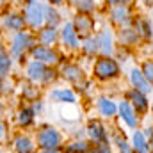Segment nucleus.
Here are the masks:
<instances>
[{
	"mask_svg": "<svg viewBox=\"0 0 153 153\" xmlns=\"http://www.w3.org/2000/svg\"><path fill=\"white\" fill-rule=\"evenodd\" d=\"M30 27L38 29L45 22V7L41 5L39 0H29L25 4V18H23Z\"/></svg>",
	"mask_w": 153,
	"mask_h": 153,
	"instance_id": "f257e3e1",
	"label": "nucleus"
},
{
	"mask_svg": "<svg viewBox=\"0 0 153 153\" xmlns=\"http://www.w3.org/2000/svg\"><path fill=\"white\" fill-rule=\"evenodd\" d=\"M38 144L41 150H57L61 144V134L53 126H43L38 134Z\"/></svg>",
	"mask_w": 153,
	"mask_h": 153,
	"instance_id": "f03ea898",
	"label": "nucleus"
},
{
	"mask_svg": "<svg viewBox=\"0 0 153 153\" xmlns=\"http://www.w3.org/2000/svg\"><path fill=\"white\" fill-rule=\"evenodd\" d=\"M117 73H119V68H117V64H116L112 59L103 57V59H98L96 64H94V75L98 76V78H102V80L112 78Z\"/></svg>",
	"mask_w": 153,
	"mask_h": 153,
	"instance_id": "7ed1b4c3",
	"label": "nucleus"
},
{
	"mask_svg": "<svg viewBox=\"0 0 153 153\" xmlns=\"http://www.w3.org/2000/svg\"><path fill=\"white\" fill-rule=\"evenodd\" d=\"M32 45H34V39H32V36H30L29 32H18V34L14 36V39H13L11 52H13V55L20 57V55H23L29 48H32Z\"/></svg>",
	"mask_w": 153,
	"mask_h": 153,
	"instance_id": "20e7f679",
	"label": "nucleus"
},
{
	"mask_svg": "<svg viewBox=\"0 0 153 153\" xmlns=\"http://www.w3.org/2000/svg\"><path fill=\"white\" fill-rule=\"evenodd\" d=\"M32 57L39 62H43V64H57L59 62L57 52L48 48V46H34L32 48Z\"/></svg>",
	"mask_w": 153,
	"mask_h": 153,
	"instance_id": "39448f33",
	"label": "nucleus"
},
{
	"mask_svg": "<svg viewBox=\"0 0 153 153\" xmlns=\"http://www.w3.org/2000/svg\"><path fill=\"white\" fill-rule=\"evenodd\" d=\"M73 29H75L76 34H80V36H89L91 34V30H93V20L87 16V14H78L75 20V25H73Z\"/></svg>",
	"mask_w": 153,
	"mask_h": 153,
	"instance_id": "423d86ee",
	"label": "nucleus"
},
{
	"mask_svg": "<svg viewBox=\"0 0 153 153\" xmlns=\"http://www.w3.org/2000/svg\"><path fill=\"white\" fill-rule=\"evenodd\" d=\"M46 75V66L39 61H32L29 66H27V76L34 82H43V78Z\"/></svg>",
	"mask_w": 153,
	"mask_h": 153,
	"instance_id": "0eeeda50",
	"label": "nucleus"
},
{
	"mask_svg": "<svg viewBox=\"0 0 153 153\" xmlns=\"http://www.w3.org/2000/svg\"><path fill=\"white\" fill-rule=\"evenodd\" d=\"M132 84L135 85V91H139V93H148V91H152V87H150V82L146 80V76L143 75V71L141 70H134L132 71Z\"/></svg>",
	"mask_w": 153,
	"mask_h": 153,
	"instance_id": "6e6552de",
	"label": "nucleus"
},
{
	"mask_svg": "<svg viewBox=\"0 0 153 153\" xmlns=\"http://www.w3.org/2000/svg\"><path fill=\"white\" fill-rule=\"evenodd\" d=\"M96 43H98V50L105 55L112 53V36L109 30H102L96 38Z\"/></svg>",
	"mask_w": 153,
	"mask_h": 153,
	"instance_id": "1a4fd4ad",
	"label": "nucleus"
},
{
	"mask_svg": "<svg viewBox=\"0 0 153 153\" xmlns=\"http://www.w3.org/2000/svg\"><path fill=\"white\" fill-rule=\"evenodd\" d=\"M87 132L94 143H105V130H103L100 121H91L87 126Z\"/></svg>",
	"mask_w": 153,
	"mask_h": 153,
	"instance_id": "9d476101",
	"label": "nucleus"
},
{
	"mask_svg": "<svg viewBox=\"0 0 153 153\" xmlns=\"http://www.w3.org/2000/svg\"><path fill=\"white\" fill-rule=\"evenodd\" d=\"M119 114H121V117L126 121V125H128V126H135V125H137L135 112H134V109L130 107V103H128V102H121V105H119Z\"/></svg>",
	"mask_w": 153,
	"mask_h": 153,
	"instance_id": "9b49d317",
	"label": "nucleus"
},
{
	"mask_svg": "<svg viewBox=\"0 0 153 153\" xmlns=\"http://www.w3.org/2000/svg\"><path fill=\"white\" fill-rule=\"evenodd\" d=\"M62 41L68 46H71V48H76L78 46V34L75 32V29H73L71 23H66L64 25V29H62Z\"/></svg>",
	"mask_w": 153,
	"mask_h": 153,
	"instance_id": "f8f14e48",
	"label": "nucleus"
},
{
	"mask_svg": "<svg viewBox=\"0 0 153 153\" xmlns=\"http://www.w3.org/2000/svg\"><path fill=\"white\" fill-rule=\"evenodd\" d=\"M32 148H34V144H32V141L29 137L18 135L14 139V150H16V153H32Z\"/></svg>",
	"mask_w": 153,
	"mask_h": 153,
	"instance_id": "ddd939ff",
	"label": "nucleus"
},
{
	"mask_svg": "<svg viewBox=\"0 0 153 153\" xmlns=\"http://www.w3.org/2000/svg\"><path fill=\"white\" fill-rule=\"evenodd\" d=\"M50 96L55 102H62V103H73L75 102V94L70 89H55V91H52Z\"/></svg>",
	"mask_w": 153,
	"mask_h": 153,
	"instance_id": "4468645a",
	"label": "nucleus"
},
{
	"mask_svg": "<svg viewBox=\"0 0 153 153\" xmlns=\"http://www.w3.org/2000/svg\"><path fill=\"white\" fill-rule=\"evenodd\" d=\"M23 23H25L23 16L14 14V13H13V14H7L5 20H4V25L9 27V29H13V30H20V29H23Z\"/></svg>",
	"mask_w": 153,
	"mask_h": 153,
	"instance_id": "2eb2a0df",
	"label": "nucleus"
},
{
	"mask_svg": "<svg viewBox=\"0 0 153 153\" xmlns=\"http://www.w3.org/2000/svg\"><path fill=\"white\" fill-rule=\"evenodd\" d=\"M55 39H57V30H55V27H46V29H43V30L39 32V41H41L43 46L52 45Z\"/></svg>",
	"mask_w": 153,
	"mask_h": 153,
	"instance_id": "dca6fc26",
	"label": "nucleus"
},
{
	"mask_svg": "<svg viewBox=\"0 0 153 153\" xmlns=\"http://www.w3.org/2000/svg\"><path fill=\"white\" fill-rule=\"evenodd\" d=\"M112 18H114V22H117V23H128L130 11L126 7H123V4L121 5H116L114 9H112Z\"/></svg>",
	"mask_w": 153,
	"mask_h": 153,
	"instance_id": "f3484780",
	"label": "nucleus"
},
{
	"mask_svg": "<svg viewBox=\"0 0 153 153\" xmlns=\"http://www.w3.org/2000/svg\"><path fill=\"white\" fill-rule=\"evenodd\" d=\"M130 100L134 102V105H135V109H137L139 112H144V111L148 109V102H146V98H144L143 93L132 91V93H130Z\"/></svg>",
	"mask_w": 153,
	"mask_h": 153,
	"instance_id": "a211bd4d",
	"label": "nucleus"
},
{
	"mask_svg": "<svg viewBox=\"0 0 153 153\" xmlns=\"http://www.w3.org/2000/svg\"><path fill=\"white\" fill-rule=\"evenodd\" d=\"M62 75L66 80H71V82H78L82 78V71L78 66H73V64H68L62 68Z\"/></svg>",
	"mask_w": 153,
	"mask_h": 153,
	"instance_id": "6ab92c4d",
	"label": "nucleus"
},
{
	"mask_svg": "<svg viewBox=\"0 0 153 153\" xmlns=\"http://www.w3.org/2000/svg\"><path fill=\"white\" fill-rule=\"evenodd\" d=\"M18 125L20 126H29L32 121H34V111L32 109H22L18 112Z\"/></svg>",
	"mask_w": 153,
	"mask_h": 153,
	"instance_id": "aec40b11",
	"label": "nucleus"
},
{
	"mask_svg": "<svg viewBox=\"0 0 153 153\" xmlns=\"http://www.w3.org/2000/svg\"><path fill=\"white\" fill-rule=\"evenodd\" d=\"M98 109H100V112L103 116H114L116 114V105L114 102H111V100H107V98H102L100 102H98Z\"/></svg>",
	"mask_w": 153,
	"mask_h": 153,
	"instance_id": "412c9836",
	"label": "nucleus"
},
{
	"mask_svg": "<svg viewBox=\"0 0 153 153\" xmlns=\"http://www.w3.org/2000/svg\"><path fill=\"white\" fill-rule=\"evenodd\" d=\"M134 150L137 153H146L148 152V144L144 141V135L141 132H135L134 134Z\"/></svg>",
	"mask_w": 153,
	"mask_h": 153,
	"instance_id": "4be33fe9",
	"label": "nucleus"
},
{
	"mask_svg": "<svg viewBox=\"0 0 153 153\" xmlns=\"http://www.w3.org/2000/svg\"><path fill=\"white\" fill-rule=\"evenodd\" d=\"M22 94L25 100H38L39 96V89L34 85H29V84H23L22 85Z\"/></svg>",
	"mask_w": 153,
	"mask_h": 153,
	"instance_id": "5701e85b",
	"label": "nucleus"
},
{
	"mask_svg": "<svg viewBox=\"0 0 153 153\" xmlns=\"http://www.w3.org/2000/svg\"><path fill=\"white\" fill-rule=\"evenodd\" d=\"M45 20L50 23V27H55L59 23V13L55 9H52V7H46L45 9Z\"/></svg>",
	"mask_w": 153,
	"mask_h": 153,
	"instance_id": "b1692460",
	"label": "nucleus"
},
{
	"mask_svg": "<svg viewBox=\"0 0 153 153\" xmlns=\"http://www.w3.org/2000/svg\"><path fill=\"white\" fill-rule=\"evenodd\" d=\"M9 70H11V59L7 55L0 53V80L9 73Z\"/></svg>",
	"mask_w": 153,
	"mask_h": 153,
	"instance_id": "393cba45",
	"label": "nucleus"
},
{
	"mask_svg": "<svg viewBox=\"0 0 153 153\" xmlns=\"http://www.w3.org/2000/svg\"><path fill=\"white\" fill-rule=\"evenodd\" d=\"M71 2L75 4L76 9H80L82 13H89L94 7V0H71Z\"/></svg>",
	"mask_w": 153,
	"mask_h": 153,
	"instance_id": "a878e982",
	"label": "nucleus"
},
{
	"mask_svg": "<svg viewBox=\"0 0 153 153\" xmlns=\"http://www.w3.org/2000/svg\"><path fill=\"white\" fill-rule=\"evenodd\" d=\"M87 143H84V141H76V143H73V144H70V152L71 153H85L87 152Z\"/></svg>",
	"mask_w": 153,
	"mask_h": 153,
	"instance_id": "bb28decb",
	"label": "nucleus"
},
{
	"mask_svg": "<svg viewBox=\"0 0 153 153\" xmlns=\"http://www.w3.org/2000/svg\"><path fill=\"white\" fill-rule=\"evenodd\" d=\"M84 50H85L87 53H91V55H93V53L98 50V43H96V39H93V38H87V39H85Z\"/></svg>",
	"mask_w": 153,
	"mask_h": 153,
	"instance_id": "cd10ccee",
	"label": "nucleus"
},
{
	"mask_svg": "<svg viewBox=\"0 0 153 153\" xmlns=\"http://www.w3.org/2000/svg\"><path fill=\"white\" fill-rule=\"evenodd\" d=\"M143 75L146 76V80H148V82H152V84H153V62H146V64H144Z\"/></svg>",
	"mask_w": 153,
	"mask_h": 153,
	"instance_id": "c85d7f7f",
	"label": "nucleus"
},
{
	"mask_svg": "<svg viewBox=\"0 0 153 153\" xmlns=\"http://www.w3.org/2000/svg\"><path fill=\"white\" fill-rule=\"evenodd\" d=\"M135 38H137V36H135L132 30H123V32H121V41H123L125 45H130Z\"/></svg>",
	"mask_w": 153,
	"mask_h": 153,
	"instance_id": "c756f323",
	"label": "nucleus"
},
{
	"mask_svg": "<svg viewBox=\"0 0 153 153\" xmlns=\"http://www.w3.org/2000/svg\"><path fill=\"white\" fill-rule=\"evenodd\" d=\"M137 27H139V29H143L141 32H143L146 38H150V36H152V29H150V25H148L146 22H139V23H137Z\"/></svg>",
	"mask_w": 153,
	"mask_h": 153,
	"instance_id": "7c9ffc66",
	"label": "nucleus"
},
{
	"mask_svg": "<svg viewBox=\"0 0 153 153\" xmlns=\"http://www.w3.org/2000/svg\"><path fill=\"white\" fill-rule=\"evenodd\" d=\"M117 146H119V150H121V153H132V152H130V148H128V144H126V141H125V139H117Z\"/></svg>",
	"mask_w": 153,
	"mask_h": 153,
	"instance_id": "2f4dec72",
	"label": "nucleus"
},
{
	"mask_svg": "<svg viewBox=\"0 0 153 153\" xmlns=\"http://www.w3.org/2000/svg\"><path fill=\"white\" fill-rule=\"evenodd\" d=\"M94 153H111V150H109V146L105 144V143H100L98 144V148H96V152Z\"/></svg>",
	"mask_w": 153,
	"mask_h": 153,
	"instance_id": "473e14b6",
	"label": "nucleus"
},
{
	"mask_svg": "<svg viewBox=\"0 0 153 153\" xmlns=\"http://www.w3.org/2000/svg\"><path fill=\"white\" fill-rule=\"evenodd\" d=\"M5 128H7V126H5V123H4V121H0V141H2V139H5Z\"/></svg>",
	"mask_w": 153,
	"mask_h": 153,
	"instance_id": "72a5a7b5",
	"label": "nucleus"
},
{
	"mask_svg": "<svg viewBox=\"0 0 153 153\" xmlns=\"http://www.w3.org/2000/svg\"><path fill=\"white\" fill-rule=\"evenodd\" d=\"M111 4H123V2H126V0H109Z\"/></svg>",
	"mask_w": 153,
	"mask_h": 153,
	"instance_id": "f704fd0d",
	"label": "nucleus"
},
{
	"mask_svg": "<svg viewBox=\"0 0 153 153\" xmlns=\"http://www.w3.org/2000/svg\"><path fill=\"white\" fill-rule=\"evenodd\" d=\"M41 153H57L55 150H41Z\"/></svg>",
	"mask_w": 153,
	"mask_h": 153,
	"instance_id": "c9c22d12",
	"label": "nucleus"
},
{
	"mask_svg": "<svg viewBox=\"0 0 153 153\" xmlns=\"http://www.w3.org/2000/svg\"><path fill=\"white\" fill-rule=\"evenodd\" d=\"M48 2H52V4H62V0H48Z\"/></svg>",
	"mask_w": 153,
	"mask_h": 153,
	"instance_id": "e433bc0d",
	"label": "nucleus"
},
{
	"mask_svg": "<svg viewBox=\"0 0 153 153\" xmlns=\"http://www.w3.org/2000/svg\"><path fill=\"white\" fill-rule=\"evenodd\" d=\"M2 111H4V107H2V103H0V116H2Z\"/></svg>",
	"mask_w": 153,
	"mask_h": 153,
	"instance_id": "4c0bfd02",
	"label": "nucleus"
},
{
	"mask_svg": "<svg viewBox=\"0 0 153 153\" xmlns=\"http://www.w3.org/2000/svg\"><path fill=\"white\" fill-rule=\"evenodd\" d=\"M2 2H4V0H0V5H2Z\"/></svg>",
	"mask_w": 153,
	"mask_h": 153,
	"instance_id": "58836bf2",
	"label": "nucleus"
},
{
	"mask_svg": "<svg viewBox=\"0 0 153 153\" xmlns=\"http://www.w3.org/2000/svg\"><path fill=\"white\" fill-rule=\"evenodd\" d=\"M152 144H153V141H152Z\"/></svg>",
	"mask_w": 153,
	"mask_h": 153,
	"instance_id": "ea45409f",
	"label": "nucleus"
},
{
	"mask_svg": "<svg viewBox=\"0 0 153 153\" xmlns=\"http://www.w3.org/2000/svg\"><path fill=\"white\" fill-rule=\"evenodd\" d=\"M0 87H2V85H0Z\"/></svg>",
	"mask_w": 153,
	"mask_h": 153,
	"instance_id": "a19ab883",
	"label": "nucleus"
},
{
	"mask_svg": "<svg viewBox=\"0 0 153 153\" xmlns=\"http://www.w3.org/2000/svg\"><path fill=\"white\" fill-rule=\"evenodd\" d=\"M0 153H2V152H0Z\"/></svg>",
	"mask_w": 153,
	"mask_h": 153,
	"instance_id": "79ce46f5",
	"label": "nucleus"
}]
</instances>
